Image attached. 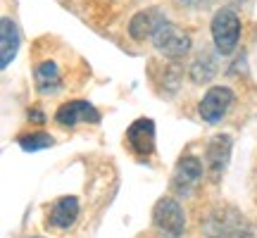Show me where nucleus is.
<instances>
[{
	"label": "nucleus",
	"instance_id": "nucleus-5",
	"mask_svg": "<svg viewBox=\"0 0 257 238\" xmlns=\"http://www.w3.org/2000/svg\"><path fill=\"white\" fill-rule=\"evenodd\" d=\"M202 183V162L195 155H184L174 167L172 176V191L176 195H191Z\"/></svg>",
	"mask_w": 257,
	"mask_h": 238
},
{
	"label": "nucleus",
	"instance_id": "nucleus-16",
	"mask_svg": "<svg viewBox=\"0 0 257 238\" xmlns=\"http://www.w3.org/2000/svg\"><path fill=\"white\" fill-rule=\"evenodd\" d=\"M29 117H34V122H36V124H43V122H46V117H43V114H41V112H38V110L29 112Z\"/></svg>",
	"mask_w": 257,
	"mask_h": 238
},
{
	"label": "nucleus",
	"instance_id": "nucleus-11",
	"mask_svg": "<svg viewBox=\"0 0 257 238\" xmlns=\"http://www.w3.org/2000/svg\"><path fill=\"white\" fill-rule=\"evenodd\" d=\"M19 41H22V36H19L15 19L3 17V22H0V64H3V69L12 62V57L17 55Z\"/></svg>",
	"mask_w": 257,
	"mask_h": 238
},
{
	"label": "nucleus",
	"instance_id": "nucleus-10",
	"mask_svg": "<svg viewBox=\"0 0 257 238\" xmlns=\"http://www.w3.org/2000/svg\"><path fill=\"white\" fill-rule=\"evenodd\" d=\"M79 219V200L74 195H64L55 200L48 210V224L55 229H69Z\"/></svg>",
	"mask_w": 257,
	"mask_h": 238
},
{
	"label": "nucleus",
	"instance_id": "nucleus-15",
	"mask_svg": "<svg viewBox=\"0 0 257 238\" xmlns=\"http://www.w3.org/2000/svg\"><path fill=\"white\" fill-rule=\"evenodd\" d=\"M17 143L22 146V150H27V153H36V150H46L50 148L55 141L50 134H43V131H36V134H22L17 138Z\"/></svg>",
	"mask_w": 257,
	"mask_h": 238
},
{
	"label": "nucleus",
	"instance_id": "nucleus-3",
	"mask_svg": "<svg viewBox=\"0 0 257 238\" xmlns=\"http://www.w3.org/2000/svg\"><path fill=\"white\" fill-rule=\"evenodd\" d=\"M153 46H155L157 53H162L169 60H179V57L188 55V50H191V36L186 31H181L176 24L162 19L157 31L153 34Z\"/></svg>",
	"mask_w": 257,
	"mask_h": 238
},
{
	"label": "nucleus",
	"instance_id": "nucleus-1",
	"mask_svg": "<svg viewBox=\"0 0 257 238\" xmlns=\"http://www.w3.org/2000/svg\"><path fill=\"white\" fill-rule=\"evenodd\" d=\"M207 238H250V224L236 207H214L202 221Z\"/></svg>",
	"mask_w": 257,
	"mask_h": 238
},
{
	"label": "nucleus",
	"instance_id": "nucleus-8",
	"mask_svg": "<svg viewBox=\"0 0 257 238\" xmlns=\"http://www.w3.org/2000/svg\"><path fill=\"white\" fill-rule=\"evenodd\" d=\"M55 122L60 127H76V124H98L100 112L88 100H69L60 105L55 112Z\"/></svg>",
	"mask_w": 257,
	"mask_h": 238
},
{
	"label": "nucleus",
	"instance_id": "nucleus-9",
	"mask_svg": "<svg viewBox=\"0 0 257 238\" xmlns=\"http://www.w3.org/2000/svg\"><path fill=\"white\" fill-rule=\"evenodd\" d=\"M229 157H231V136L219 134L210 141L207 153H205V162H207V172H210L212 181H219L221 174L226 172L229 167Z\"/></svg>",
	"mask_w": 257,
	"mask_h": 238
},
{
	"label": "nucleus",
	"instance_id": "nucleus-4",
	"mask_svg": "<svg viewBox=\"0 0 257 238\" xmlns=\"http://www.w3.org/2000/svg\"><path fill=\"white\" fill-rule=\"evenodd\" d=\"M212 38L221 55H231L240 38V19L233 10H219L212 19Z\"/></svg>",
	"mask_w": 257,
	"mask_h": 238
},
{
	"label": "nucleus",
	"instance_id": "nucleus-14",
	"mask_svg": "<svg viewBox=\"0 0 257 238\" xmlns=\"http://www.w3.org/2000/svg\"><path fill=\"white\" fill-rule=\"evenodd\" d=\"M217 74V60L210 53H200L195 57V62L191 64V79L193 83H207L214 79Z\"/></svg>",
	"mask_w": 257,
	"mask_h": 238
},
{
	"label": "nucleus",
	"instance_id": "nucleus-13",
	"mask_svg": "<svg viewBox=\"0 0 257 238\" xmlns=\"http://www.w3.org/2000/svg\"><path fill=\"white\" fill-rule=\"evenodd\" d=\"M160 22H162V17L157 15V12H138V15H134L131 17V22H128V36L134 38V41H146V38H153V34L157 31V27H160Z\"/></svg>",
	"mask_w": 257,
	"mask_h": 238
},
{
	"label": "nucleus",
	"instance_id": "nucleus-2",
	"mask_svg": "<svg viewBox=\"0 0 257 238\" xmlns=\"http://www.w3.org/2000/svg\"><path fill=\"white\" fill-rule=\"evenodd\" d=\"M153 224L165 238H181L186 231L184 207L174 198H160L153 210Z\"/></svg>",
	"mask_w": 257,
	"mask_h": 238
},
{
	"label": "nucleus",
	"instance_id": "nucleus-7",
	"mask_svg": "<svg viewBox=\"0 0 257 238\" xmlns=\"http://www.w3.org/2000/svg\"><path fill=\"white\" fill-rule=\"evenodd\" d=\"M126 146L136 157L146 160L155 153V124L153 119H136L131 127L126 129Z\"/></svg>",
	"mask_w": 257,
	"mask_h": 238
},
{
	"label": "nucleus",
	"instance_id": "nucleus-6",
	"mask_svg": "<svg viewBox=\"0 0 257 238\" xmlns=\"http://www.w3.org/2000/svg\"><path fill=\"white\" fill-rule=\"evenodd\" d=\"M233 98H236V95H233L231 88H226V86H212L210 91L202 95L200 105H198L200 119H205L207 124H217V122H221V117L229 112Z\"/></svg>",
	"mask_w": 257,
	"mask_h": 238
},
{
	"label": "nucleus",
	"instance_id": "nucleus-12",
	"mask_svg": "<svg viewBox=\"0 0 257 238\" xmlns=\"http://www.w3.org/2000/svg\"><path fill=\"white\" fill-rule=\"evenodd\" d=\"M62 86V72L55 60H43L36 64V88L43 95H53Z\"/></svg>",
	"mask_w": 257,
	"mask_h": 238
}]
</instances>
